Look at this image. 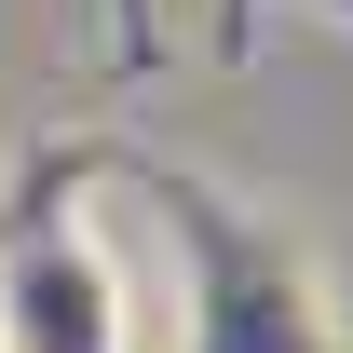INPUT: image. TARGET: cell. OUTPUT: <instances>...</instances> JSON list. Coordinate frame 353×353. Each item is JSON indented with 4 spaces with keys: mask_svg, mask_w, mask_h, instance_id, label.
<instances>
[{
    "mask_svg": "<svg viewBox=\"0 0 353 353\" xmlns=\"http://www.w3.org/2000/svg\"><path fill=\"white\" fill-rule=\"evenodd\" d=\"M109 176L150 190V218L176 245V353H353L312 245L272 204L218 190V176L176 163V150H123V136H109Z\"/></svg>",
    "mask_w": 353,
    "mask_h": 353,
    "instance_id": "6da1fadb",
    "label": "cell"
},
{
    "mask_svg": "<svg viewBox=\"0 0 353 353\" xmlns=\"http://www.w3.org/2000/svg\"><path fill=\"white\" fill-rule=\"evenodd\" d=\"M95 176H109V136H54L0 190V353H136L123 259L82 218Z\"/></svg>",
    "mask_w": 353,
    "mask_h": 353,
    "instance_id": "7a4b0ae2",
    "label": "cell"
},
{
    "mask_svg": "<svg viewBox=\"0 0 353 353\" xmlns=\"http://www.w3.org/2000/svg\"><path fill=\"white\" fill-rule=\"evenodd\" d=\"M109 14V82H150L163 68V0H95Z\"/></svg>",
    "mask_w": 353,
    "mask_h": 353,
    "instance_id": "3957f363",
    "label": "cell"
},
{
    "mask_svg": "<svg viewBox=\"0 0 353 353\" xmlns=\"http://www.w3.org/2000/svg\"><path fill=\"white\" fill-rule=\"evenodd\" d=\"M218 54H259V0H218Z\"/></svg>",
    "mask_w": 353,
    "mask_h": 353,
    "instance_id": "277c9868",
    "label": "cell"
}]
</instances>
